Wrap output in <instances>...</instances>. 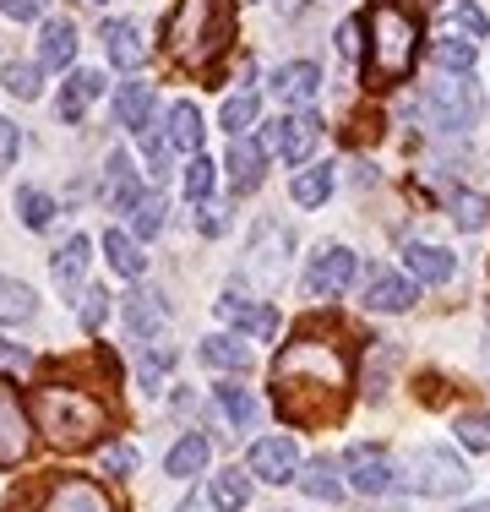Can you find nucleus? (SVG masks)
Listing matches in <instances>:
<instances>
[{"label": "nucleus", "mask_w": 490, "mask_h": 512, "mask_svg": "<svg viewBox=\"0 0 490 512\" xmlns=\"http://www.w3.org/2000/svg\"><path fill=\"white\" fill-rule=\"evenodd\" d=\"M273 387H278V414L284 420H333L349 393V360L338 344L305 333L300 344H289L273 365Z\"/></svg>", "instance_id": "obj_1"}, {"label": "nucleus", "mask_w": 490, "mask_h": 512, "mask_svg": "<svg viewBox=\"0 0 490 512\" xmlns=\"http://www.w3.org/2000/svg\"><path fill=\"white\" fill-rule=\"evenodd\" d=\"M229 33H235V6L229 0H180L175 17H169V50H175L180 66L207 77L213 60L229 50Z\"/></svg>", "instance_id": "obj_2"}, {"label": "nucleus", "mask_w": 490, "mask_h": 512, "mask_svg": "<svg viewBox=\"0 0 490 512\" xmlns=\"http://www.w3.org/2000/svg\"><path fill=\"white\" fill-rule=\"evenodd\" d=\"M365 33H371L365 82H371V88H387V82L409 77V71H414V50H420V28H414L409 6H398V0H376L371 17H365Z\"/></svg>", "instance_id": "obj_3"}, {"label": "nucleus", "mask_w": 490, "mask_h": 512, "mask_svg": "<svg viewBox=\"0 0 490 512\" xmlns=\"http://www.w3.org/2000/svg\"><path fill=\"white\" fill-rule=\"evenodd\" d=\"M33 414L55 447H88L104 431V404H93V393H77V387H39Z\"/></svg>", "instance_id": "obj_4"}, {"label": "nucleus", "mask_w": 490, "mask_h": 512, "mask_svg": "<svg viewBox=\"0 0 490 512\" xmlns=\"http://www.w3.org/2000/svg\"><path fill=\"white\" fill-rule=\"evenodd\" d=\"M425 120H431L436 131H469L474 120H480V99H474V88H469V77H441L425 88Z\"/></svg>", "instance_id": "obj_5"}, {"label": "nucleus", "mask_w": 490, "mask_h": 512, "mask_svg": "<svg viewBox=\"0 0 490 512\" xmlns=\"http://www.w3.org/2000/svg\"><path fill=\"white\" fill-rule=\"evenodd\" d=\"M316 142H322V120H316L311 109H300V115H284V120H273V126L262 131V148L278 153L284 164H305V158L316 153Z\"/></svg>", "instance_id": "obj_6"}, {"label": "nucleus", "mask_w": 490, "mask_h": 512, "mask_svg": "<svg viewBox=\"0 0 490 512\" xmlns=\"http://www.w3.org/2000/svg\"><path fill=\"white\" fill-rule=\"evenodd\" d=\"M343 469H349V485L360 496H387L392 485H398V463H392L387 447H376V442H354L349 453H343Z\"/></svg>", "instance_id": "obj_7"}, {"label": "nucleus", "mask_w": 490, "mask_h": 512, "mask_svg": "<svg viewBox=\"0 0 490 512\" xmlns=\"http://www.w3.org/2000/svg\"><path fill=\"white\" fill-rule=\"evenodd\" d=\"M354 273H360V256L349 246H322L311 256V267H305V295H316V300L343 295L354 284Z\"/></svg>", "instance_id": "obj_8"}, {"label": "nucleus", "mask_w": 490, "mask_h": 512, "mask_svg": "<svg viewBox=\"0 0 490 512\" xmlns=\"http://www.w3.org/2000/svg\"><path fill=\"white\" fill-rule=\"evenodd\" d=\"M414 469H420L414 491H425V496H463L469 491V469H463L458 453H447V447H420V453H414Z\"/></svg>", "instance_id": "obj_9"}, {"label": "nucleus", "mask_w": 490, "mask_h": 512, "mask_svg": "<svg viewBox=\"0 0 490 512\" xmlns=\"http://www.w3.org/2000/svg\"><path fill=\"white\" fill-rule=\"evenodd\" d=\"M213 311H218V322H224V327H240V333L262 338V344L278 333V311H273V306H262V300H245L240 289H224Z\"/></svg>", "instance_id": "obj_10"}, {"label": "nucleus", "mask_w": 490, "mask_h": 512, "mask_svg": "<svg viewBox=\"0 0 490 512\" xmlns=\"http://www.w3.org/2000/svg\"><path fill=\"white\" fill-rule=\"evenodd\" d=\"M251 474L267 485L300 480V447H294L289 436H262V442H251Z\"/></svg>", "instance_id": "obj_11"}, {"label": "nucleus", "mask_w": 490, "mask_h": 512, "mask_svg": "<svg viewBox=\"0 0 490 512\" xmlns=\"http://www.w3.org/2000/svg\"><path fill=\"white\" fill-rule=\"evenodd\" d=\"M33 442V425H28V409H22L17 387L0 382V469L6 463H22V453H28Z\"/></svg>", "instance_id": "obj_12"}, {"label": "nucleus", "mask_w": 490, "mask_h": 512, "mask_svg": "<svg viewBox=\"0 0 490 512\" xmlns=\"http://www.w3.org/2000/svg\"><path fill=\"white\" fill-rule=\"evenodd\" d=\"M44 512H115V502H109V496L98 491L93 480H82V474H66V480L49 485Z\"/></svg>", "instance_id": "obj_13"}, {"label": "nucleus", "mask_w": 490, "mask_h": 512, "mask_svg": "<svg viewBox=\"0 0 490 512\" xmlns=\"http://www.w3.org/2000/svg\"><path fill=\"white\" fill-rule=\"evenodd\" d=\"M267 88H273V99H284V104H311L316 88H322V71H316V60H289V66L273 71Z\"/></svg>", "instance_id": "obj_14"}, {"label": "nucleus", "mask_w": 490, "mask_h": 512, "mask_svg": "<svg viewBox=\"0 0 490 512\" xmlns=\"http://www.w3.org/2000/svg\"><path fill=\"white\" fill-rule=\"evenodd\" d=\"M164 322H169V306H164V295L158 289H131V300H126V327H131V338H164Z\"/></svg>", "instance_id": "obj_15"}, {"label": "nucleus", "mask_w": 490, "mask_h": 512, "mask_svg": "<svg viewBox=\"0 0 490 512\" xmlns=\"http://www.w3.org/2000/svg\"><path fill=\"white\" fill-rule=\"evenodd\" d=\"M147 191H137V169H131L126 153H109V169H104V202L115 213H137V202Z\"/></svg>", "instance_id": "obj_16"}, {"label": "nucleus", "mask_w": 490, "mask_h": 512, "mask_svg": "<svg viewBox=\"0 0 490 512\" xmlns=\"http://www.w3.org/2000/svg\"><path fill=\"white\" fill-rule=\"evenodd\" d=\"M414 300H420L414 295V278H403V273H376L371 289H365V306L382 311V316H403Z\"/></svg>", "instance_id": "obj_17"}, {"label": "nucleus", "mask_w": 490, "mask_h": 512, "mask_svg": "<svg viewBox=\"0 0 490 512\" xmlns=\"http://www.w3.org/2000/svg\"><path fill=\"white\" fill-rule=\"evenodd\" d=\"M77 60V28L66 17H49L39 28V66L44 71H66Z\"/></svg>", "instance_id": "obj_18"}, {"label": "nucleus", "mask_w": 490, "mask_h": 512, "mask_svg": "<svg viewBox=\"0 0 490 512\" xmlns=\"http://www.w3.org/2000/svg\"><path fill=\"white\" fill-rule=\"evenodd\" d=\"M175 344H164V338H147V344H137V387L142 393H158L164 387V376L175 371Z\"/></svg>", "instance_id": "obj_19"}, {"label": "nucleus", "mask_w": 490, "mask_h": 512, "mask_svg": "<svg viewBox=\"0 0 490 512\" xmlns=\"http://www.w3.org/2000/svg\"><path fill=\"white\" fill-rule=\"evenodd\" d=\"M436 28H458V39H485L490 33V17L474 0H436Z\"/></svg>", "instance_id": "obj_20"}, {"label": "nucleus", "mask_w": 490, "mask_h": 512, "mask_svg": "<svg viewBox=\"0 0 490 512\" xmlns=\"http://www.w3.org/2000/svg\"><path fill=\"white\" fill-rule=\"evenodd\" d=\"M403 262H409V273L420 278V284H447L452 273H458V262H452L447 246H403Z\"/></svg>", "instance_id": "obj_21"}, {"label": "nucleus", "mask_w": 490, "mask_h": 512, "mask_svg": "<svg viewBox=\"0 0 490 512\" xmlns=\"http://www.w3.org/2000/svg\"><path fill=\"white\" fill-rule=\"evenodd\" d=\"M213 398H218V409L235 420V431H256L262 425V398L251 393V387H240V382H218L213 387Z\"/></svg>", "instance_id": "obj_22"}, {"label": "nucleus", "mask_w": 490, "mask_h": 512, "mask_svg": "<svg viewBox=\"0 0 490 512\" xmlns=\"http://www.w3.org/2000/svg\"><path fill=\"white\" fill-rule=\"evenodd\" d=\"M115 115H120V126L126 131H147V120H153V88L147 82H120V93H115Z\"/></svg>", "instance_id": "obj_23"}, {"label": "nucleus", "mask_w": 490, "mask_h": 512, "mask_svg": "<svg viewBox=\"0 0 490 512\" xmlns=\"http://www.w3.org/2000/svg\"><path fill=\"white\" fill-rule=\"evenodd\" d=\"M207 502H213V512H245V502H251V474L245 469H224L207 480Z\"/></svg>", "instance_id": "obj_24"}, {"label": "nucleus", "mask_w": 490, "mask_h": 512, "mask_svg": "<svg viewBox=\"0 0 490 512\" xmlns=\"http://www.w3.org/2000/svg\"><path fill=\"white\" fill-rule=\"evenodd\" d=\"M207 458H213V442L207 436H180L175 447H169V458H164V469L175 474V480H191V474H202L207 469Z\"/></svg>", "instance_id": "obj_25"}, {"label": "nucleus", "mask_w": 490, "mask_h": 512, "mask_svg": "<svg viewBox=\"0 0 490 512\" xmlns=\"http://www.w3.org/2000/svg\"><path fill=\"white\" fill-rule=\"evenodd\" d=\"M262 164H267V148L240 137L235 148H229V180H235V191H256V186H262Z\"/></svg>", "instance_id": "obj_26"}, {"label": "nucleus", "mask_w": 490, "mask_h": 512, "mask_svg": "<svg viewBox=\"0 0 490 512\" xmlns=\"http://www.w3.org/2000/svg\"><path fill=\"white\" fill-rule=\"evenodd\" d=\"M104 44H109V60H115L120 71L142 66V28L137 22H104Z\"/></svg>", "instance_id": "obj_27"}, {"label": "nucleus", "mask_w": 490, "mask_h": 512, "mask_svg": "<svg viewBox=\"0 0 490 512\" xmlns=\"http://www.w3.org/2000/svg\"><path fill=\"white\" fill-rule=\"evenodd\" d=\"M164 137H169V148L186 153V158L202 148V115H196V104H186V99L169 104V131H164Z\"/></svg>", "instance_id": "obj_28"}, {"label": "nucleus", "mask_w": 490, "mask_h": 512, "mask_svg": "<svg viewBox=\"0 0 490 512\" xmlns=\"http://www.w3.org/2000/svg\"><path fill=\"white\" fill-rule=\"evenodd\" d=\"M104 256H109V267H115L120 278H131V284H137L142 267H147V256L137 251V240H131L126 229H104Z\"/></svg>", "instance_id": "obj_29"}, {"label": "nucleus", "mask_w": 490, "mask_h": 512, "mask_svg": "<svg viewBox=\"0 0 490 512\" xmlns=\"http://www.w3.org/2000/svg\"><path fill=\"white\" fill-rule=\"evenodd\" d=\"M202 365H213V371H251V349L229 333H213L202 344Z\"/></svg>", "instance_id": "obj_30"}, {"label": "nucleus", "mask_w": 490, "mask_h": 512, "mask_svg": "<svg viewBox=\"0 0 490 512\" xmlns=\"http://www.w3.org/2000/svg\"><path fill=\"white\" fill-rule=\"evenodd\" d=\"M93 262V240L88 235H71L66 246L55 251V262H49V273H55V284H77L82 267Z\"/></svg>", "instance_id": "obj_31"}, {"label": "nucleus", "mask_w": 490, "mask_h": 512, "mask_svg": "<svg viewBox=\"0 0 490 512\" xmlns=\"http://www.w3.org/2000/svg\"><path fill=\"white\" fill-rule=\"evenodd\" d=\"M431 55H436V66H441V71H452V77H469V71H474V60H480V50H474V39H458V33H441Z\"/></svg>", "instance_id": "obj_32"}, {"label": "nucleus", "mask_w": 490, "mask_h": 512, "mask_svg": "<svg viewBox=\"0 0 490 512\" xmlns=\"http://www.w3.org/2000/svg\"><path fill=\"white\" fill-rule=\"evenodd\" d=\"M39 311V300H33L28 284H17V278H0V327H17L28 322V316Z\"/></svg>", "instance_id": "obj_33"}, {"label": "nucleus", "mask_w": 490, "mask_h": 512, "mask_svg": "<svg viewBox=\"0 0 490 512\" xmlns=\"http://www.w3.org/2000/svg\"><path fill=\"white\" fill-rule=\"evenodd\" d=\"M300 491L311 496V502H343V480L333 474L327 458H316L311 469H300Z\"/></svg>", "instance_id": "obj_34"}, {"label": "nucleus", "mask_w": 490, "mask_h": 512, "mask_svg": "<svg viewBox=\"0 0 490 512\" xmlns=\"http://www.w3.org/2000/svg\"><path fill=\"white\" fill-rule=\"evenodd\" d=\"M327 191H333V169H327V164H311V169H300V175H294L289 197L300 202V207H322Z\"/></svg>", "instance_id": "obj_35"}, {"label": "nucleus", "mask_w": 490, "mask_h": 512, "mask_svg": "<svg viewBox=\"0 0 490 512\" xmlns=\"http://www.w3.org/2000/svg\"><path fill=\"white\" fill-rule=\"evenodd\" d=\"M17 213H22V224H28V229H49V224H55V197H44L39 186H22L17 191Z\"/></svg>", "instance_id": "obj_36"}, {"label": "nucleus", "mask_w": 490, "mask_h": 512, "mask_svg": "<svg viewBox=\"0 0 490 512\" xmlns=\"http://www.w3.org/2000/svg\"><path fill=\"white\" fill-rule=\"evenodd\" d=\"M458 442L469 447V453H490V409L458 414Z\"/></svg>", "instance_id": "obj_37"}, {"label": "nucleus", "mask_w": 490, "mask_h": 512, "mask_svg": "<svg viewBox=\"0 0 490 512\" xmlns=\"http://www.w3.org/2000/svg\"><path fill=\"white\" fill-rule=\"evenodd\" d=\"M256 109H262V99H256L251 88L235 93V99L224 104V131H229V137H245V126H256Z\"/></svg>", "instance_id": "obj_38"}, {"label": "nucleus", "mask_w": 490, "mask_h": 512, "mask_svg": "<svg viewBox=\"0 0 490 512\" xmlns=\"http://www.w3.org/2000/svg\"><path fill=\"white\" fill-rule=\"evenodd\" d=\"M180 191H186L191 202H207V191H213V158L191 153L186 158V175H180Z\"/></svg>", "instance_id": "obj_39"}, {"label": "nucleus", "mask_w": 490, "mask_h": 512, "mask_svg": "<svg viewBox=\"0 0 490 512\" xmlns=\"http://www.w3.org/2000/svg\"><path fill=\"white\" fill-rule=\"evenodd\" d=\"M131 224H137V240H153L158 229H164V197L147 191V197L137 202V213H131Z\"/></svg>", "instance_id": "obj_40"}, {"label": "nucleus", "mask_w": 490, "mask_h": 512, "mask_svg": "<svg viewBox=\"0 0 490 512\" xmlns=\"http://www.w3.org/2000/svg\"><path fill=\"white\" fill-rule=\"evenodd\" d=\"M6 82L11 93H17V99H39V66H22V60H6Z\"/></svg>", "instance_id": "obj_41"}, {"label": "nucleus", "mask_w": 490, "mask_h": 512, "mask_svg": "<svg viewBox=\"0 0 490 512\" xmlns=\"http://www.w3.org/2000/svg\"><path fill=\"white\" fill-rule=\"evenodd\" d=\"M104 316H109V295H104V289H82V300H77V322L93 333V327H104Z\"/></svg>", "instance_id": "obj_42"}, {"label": "nucleus", "mask_w": 490, "mask_h": 512, "mask_svg": "<svg viewBox=\"0 0 490 512\" xmlns=\"http://www.w3.org/2000/svg\"><path fill=\"white\" fill-rule=\"evenodd\" d=\"M490 224V202L485 197H458V229H485Z\"/></svg>", "instance_id": "obj_43"}, {"label": "nucleus", "mask_w": 490, "mask_h": 512, "mask_svg": "<svg viewBox=\"0 0 490 512\" xmlns=\"http://www.w3.org/2000/svg\"><path fill=\"white\" fill-rule=\"evenodd\" d=\"M104 469L109 474H137V453H131V447H104Z\"/></svg>", "instance_id": "obj_44"}, {"label": "nucleus", "mask_w": 490, "mask_h": 512, "mask_svg": "<svg viewBox=\"0 0 490 512\" xmlns=\"http://www.w3.org/2000/svg\"><path fill=\"white\" fill-rule=\"evenodd\" d=\"M17 148H22V131H17V120H0V169L17 158Z\"/></svg>", "instance_id": "obj_45"}, {"label": "nucleus", "mask_w": 490, "mask_h": 512, "mask_svg": "<svg viewBox=\"0 0 490 512\" xmlns=\"http://www.w3.org/2000/svg\"><path fill=\"white\" fill-rule=\"evenodd\" d=\"M360 39H365V22L349 17V22L338 28V50H343V55H360Z\"/></svg>", "instance_id": "obj_46"}, {"label": "nucleus", "mask_w": 490, "mask_h": 512, "mask_svg": "<svg viewBox=\"0 0 490 512\" xmlns=\"http://www.w3.org/2000/svg\"><path fill=\"white\" fill-rule=\"evenodd\" d=\"M44 6H49V0H0V11H6V17H17V22H33Z\"/></svg>", "instance_id": "obj_47"}, {"label": "nucleus", "mask_w": 490, "mask_h": 512, "mask_svg": "<svg viewBox=\"0 0 490 512\" xmlns=\"http://www.w3.org/2000/svg\"><path fill=\"white\" fill-rule=\"evenodd\" d=\"M224 224H229V218L218 213V207H202V218H196V229H202L207 240H218V235H224Z\"/></svg>", "instance_id": "obj_48"}, {"label": "nucleus", "mask_w": 490, "mask_h": 512, "mask_svg": "<svg viewBox=\"0 0 490 512\" xmlns=\"http://www.w3.org/2000/svg\"><path fill=\"white\" fill-rule=\"evenodd\" d=\"M207 507H213V502H207V496H191V502L180 507V512H207Z\"/></svg>", "instance_id": "obj_49"}, {"label": "nucleus", "mask_w": 490, "mask_h": 512, "mask_svg": "<svg viewBox=\"0 0 490 512\" xmlns=\"http://www.w3.org/2000/svg\"><path fill=\"white\" fill-rule=\"evenodd\" d=\"M469 512H490V502H474V507H469Z\"/></svg>", "instance_id": "obj_50"}, {"label": "nucleus", "mask_w": 490, "mask_h": 512, "mask_svg": "<svg viewBox=\"0 0 490 512\" xmlns=\"http://www.w3.org/2000/svg\"><path fill=\"white\" fill-rule=\"evenodd\" d=\"M485 360H490V344H485Z\"/></svg>", "instance_id": "obj_51"}, {"label": "nucleus", "mask_w": 490, "mask_h": 512, "mask_svg": "<svg viewBox=\"0 0 490 512\" xmlns=\"http://www.w3.org/2000/svg\"><path fill=\"white\" fill-rule=\"evenodd\" d=\"M93 6H104V0H93Z\"/></svg>", "instance_id": "obj_52"}]
</instances>
